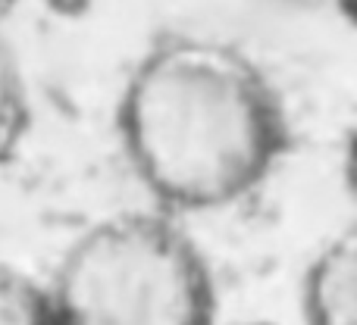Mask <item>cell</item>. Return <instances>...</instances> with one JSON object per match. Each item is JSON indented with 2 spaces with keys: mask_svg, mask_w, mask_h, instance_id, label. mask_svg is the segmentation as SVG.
I'll return each mask as SVG.
<instances>
[{
  "mask_svg": "<svg viewBox=\"0 0 357 325\" xmlns=\"http://www.w3.org/2000/svg\"><path fill=\"white\" fill-rule=\"evenodd\" d=\"M116 129L132 175L176 216L245 200L289 148V116L264 66L204 31L163 35L138 56Z\"/></svg>",
  "mask_w": 357,
  "mask_h": 325,
  "instance_id": "obj_1",
  "label": "cell"
},
{
  "mask_svg": "<svg viewBox=\"0 0 357 325\" xmlns=\"http://www.w3.org/2000/svg\"><path fill=\"white\" fill-rule=\"evenodd\" d=\"M60 325H213V272L182 216L119 209L91 222L56 263Z\"/></svg>",
  "mask_w": 357,
  "mask_h": 325,
  "instance_id": "obj_2",
  "label": "cell"
},
{
  "mask_svg": "<svg viewBox=\"0 0 357 325\" xmlns=\"http://www.w3.org/2000/svg\"><path fill=\"white\" fill-rule=\"evenodd\" d=\"M304 325H357V232L333 235L317 247L301 276Z\"/></svg>",
  "mask_w": 357,
  "mask_h": 325,
  "instance_id": "obj_3",
  "label": "cell"
},
{
  "mask_svg": "<svg viewBox=\"0 0 357 325\" xmlns=\"http://www.w3.org/2000/svg\"><path fill=\"white\" fill-rule=\"evenodd\" d=\"M35 106L25 66L13 44L0 35V169H6L19 157L25 138L31 132Z\"/></svg>",
  "mask_w": 357,
  "mask_h": 325,
  "instance_id": "obj_4",
  "label": "cell"
},
{
  "mask_svg": "<svg viewBox=\"0 0 357 325\" xmlns=\"http://www.w3.org/2000/svg\"><path fill=\"white\" fill-rule=\"evenodd\" d=\"M0 325H60L47 282H38L6 260H0Z\"/></svg>",
  "mask_w": 357,
  "mask_h": 325,
  "instance_id": "obj_5",
  "label": "cell"
},
{
  "mask_svg": "<svg viewBox=\"0 0 357 325\" xmlns=\"http://www.w3.org/2000/svg\"><path fill=\"white\" fill-rule=\"evenodd\" d=\"M245 325H276V322H245Z\"/></svg>",
  "mask_w": 357,
  "mask_h": 325,
  "instance_id": "obj_6",
  "label": "cell"
}]
</instances>
